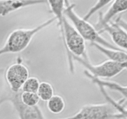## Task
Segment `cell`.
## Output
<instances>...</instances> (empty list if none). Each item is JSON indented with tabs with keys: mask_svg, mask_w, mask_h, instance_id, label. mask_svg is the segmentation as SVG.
<instances>
[{
	"mask_svg": "<svg viewBox=\"0 0 127 119\" xmlns=\"http://www.w3.org/2000/svg\"><path fill=\"white\" fill-rule=\"evenodd\" d=\"M84 74L88 77V78L92 81L93 83L96 84L97 86H101L105 88H109L111 90H115V91L118 92L120 93L122 95L124 96V99H127V92L125 90H123L121 88H120V84H118V83H115V82L113 81H105L103 80V79H98V78H94L87 71H84Z\"/></svg>",
	"mask_w": 127,
	"mask_h": 119,
	"instance_id": "7c38bea8",
	"label": "cell"
},
{
	"mask_svg": "<svg viewBox=\"0 0 127 119\" xmlns=\"http://www.w3.org/2000/svg\"><path fill=\"white\" fill-rule=\"evenodd\" d=\"M40 83L39 79L36 77H29L26 80L22 88V92L37 93Z\"/></svg>",
	"mask_w": 127,
	"mask_h": 119,
	"instance_id": "2e32d148",
	"label": "cell"
},
{
	"mask_svg": "<svg viewBox=\"0 0 127 119\" xmlns=\"http://www.w3.org/2000/svg\"><path fill=\"white\" fill-rule=\"evenodd\" d=\"M127 11V0H115L112 1L107 11L103 14L102 12L99 13L98 21L95 24V28L104 24L110 23L111 20L116 15Z\"/></svg>",
	"mask_w": 127,
	"mask_h": 119,
	"instance_id": "9c48e42d",
	"label": "cell"
},
{
	"mask_svg": "<svg viewBox=\"0 0 127 119\" xmlns=\"http://www.w3.org/2000/svg\"><path fill=\"white\" fill-rule=\"evenodd\" d=\"M60 119H123L120 113L110 103L83 106L74 115Z\"/></svg>",
	"mask_w": 127,
	"mask_h": 119,
	"instance_id": "277c9868",
	"label": "cell"
},
{
	"mask_svg": "<svg viewBox=\"0 0 127 119\" xmlns=\"http://www.w3.org/2000/svg\"><path fill=\"white\" fill-rule=\"evenodd\" d=\"M112 1H109V0H100V1H97L96 3L94 4V6H93L88 11V12H87L86 14L83 17L84 20L86 21H88L94 14L95 13H96L97 11H99V10L101 9L102 8H103L104 7H105V6H107L109 4L111 3Z\"/></svg>",
	"mask_w": 127,
	"mask_h": 119,
	"instance_id": "e0dca14e",
	"label": "cell"
},
{
	"mask_svg": "<svg viewBox=\"0 0 127 119\" xmlns=\"http://www.w3.org/2000/svg\"><path fill=\"white\" fill-rule=\"evenodd\" d=\"M47 106L48 110L54 114H59L64 110L65 108V102L62 96L54 95L48 101Z\"/></svg>",
	"mask_w": 127,
	"mask_h": 119,
	"instance_id": "4fadbf2b",
	"label": "cell"
},
{
	"mask_svg": "<svg viewBox=\"0 0 127 119\" xmlns=\"http://www.w3.org/2000/svg\"><path fill=\"white\" fill-rule=\"evenodd\" d=\"M75 6L76 4L74 3L65 1L64 14L85 40L89 41L91 43H97L109 49H120L117 46L112 45L102 37L99 32L95 29V27L91 24L88 21L84 20L83 17H79L74 11Z\"/></svg>",
	"mask_w": 127,
	"mask_h": 119,
	"instance_id": "3957f363",
	"label": "cell"
},
{
	"mask_svg": "<svg viewBox=\"0 0 127 119\" xmlns=\"http://www.w3.org/2000/svg\"><path fill=\"white\" fill-rule=\"evenodd\" d=\"M48 3L51 11L57 18L58 26L60 27L62 39L66 49L69 69L73 73L74 68L71 55L88 59L85 40L64 15L65 1H48Z\"/></svg>",
	"mask_w": 127,
	"mask_h": 119,
	"instance_id": "6da1fadb",
	"label": "cell"
},
{
	"mask_svg": "<svg viewBox=\"0 0 127 119\" xmlns=\"http://www.w3.org/2000/svg\"><path fill=\"white\" fill-rule=\"evenodd\" d=\"M95 29L100 34L107 32L118 48L127 50V32L117 22L102 25Z\"/></svg>",
	"mask_w": 127,
	"mask_h": 119,
	"instance_id": "ba28073f",
	"label": "cell"
},
{
	"mask_svg": "<svg viewBox=\"0 0 127 119\" xmlns=\"http://www.w3.org/2000/svg\"><path fill=\"white\" fill-rule=\"evenodd\" d=\"M120 88H121L123 90H125V91L127 92V86H124L120 85Z\"/></svg>",
	"mask_w": 127,
	"mask_h": 119,
	"instance_id": "d6986e66",
	"label": "cell"
},
{
	"mask_svg": "<svg viewBox=\"0 0 127 119\" xmlns=\"http://www.w3.org/2000/svg\"><path fill=\"white\" fill-rule=\"evenodd\" d=\"M29 78L28 68L21 63H16L10 65L5 73V79L10 90L14 93L22 90L24 84Z\"/></svg>",
	"mask_w": 127,
	"mask_h": 119,
	"instance_id": "52a82bcc",
	"label": "cell"
},
{
	"mask_svg": "<svg viewBox=\"0 0 127 119\" xmlns=\"http://www.w3.org/2000/svg\"><path fill=\"white\" fill-rule=\"evenodd\" d=\"M73 60L79 62L84 68L93 77L98 79H109L115 77L124 70V68L120 64L108 60L105 61L97 65H93L90 63L88 59H84L80 57L71 55Z\"/></svg>",
	"mask_w": 127,
	"mask_h": 119,
	"instance_id": "5b68a950",
	"label": "cell"
},
{
	"mask_svg": "<svg viewBox=\"0 0 127 119\" xmlns=\"http://www.w3.org/2000/svg\"><path fill=\"white\" fill-rule=\"evenodd\" d=\"M21 91L22 90L14 93L10 90L0 99V105L4 102H11L14 107L19 119H45L38 105L28 107L22 102L21 100Z\"/></svg>",
	"mask_w": 127,
	"mask_h": 119,
	"instance_id": "8992f818",
	"label": "cell"
},
{
	"mask_svg": "<svg viewBox=\"0 0 127 119\" xmlns=\"http://www.w3.org/2000/svg\"><path fill=\"white\" fill-rule=\"evenodd\" d=\"M48 1L40 0L30 1H0V16H5L11 12L33 5L45 3Z\"/></svg>",
	"mask_w": 127,
	"mask_h": 119,
	"instance_id": "30bf717a",
	"label": "cell"
},
{
	"mask_svg": "<svg viewBox=\"0 0 127 119\" xmlns=\"http://www.w3.org/2000/svg\"><path fill=\"white\" fill-rule=\"evenodd\" d=\"M98 51L106 56L110 60L120 64L124 69H127V53L122 50H113L105 48L97 43H91Z\"/></svg>",
	"mask_w": 127,
	"mask_h": 119,
	"instance_id": "8fae6325",
	"label": "cell"
},
{
	"mask_svg": "<svg viewBox=\"0 0 127 119\" xmlns=\"http://www.w3.org/2000/svg\"><path fill=\"white\" fill-rule=\"evenodd\" d=\"M21 100L26 106L35 107L38 105L40 99L37 93L21 91Z\"/></svg>",
	"mask_w": 127,
	"mask_h": 119,
	"instance_id": "9a60e30c",
	"label": "cell"
},
{
	"mask_svg": "<svg viewBox=\"0 0 127 119\" xmlns=\"http://www.w3.org/2000/svg\"><path fill=\"white\" fill-rule=\"evenodd\" d=\"M37 94L40 100L47 102L54 95V89L50 83L43 81L40 84Z\"/></svg>",
	"mask_w": 127,
	"mask_h": 119,
	"instance_id": "5bb4252c",
	"label": "cell"
},
{
	"mask_svg": "<svg viewBox=\"0 0 127 119\" xmlns=\"http://www.w3.org/2000/svg\"><path fill=\"white\" fill-rule=\"evenodd\" d=\"M115 22H117L119 26H121V27H122V28L127 32V21H125V19H124L121 16H119V17H118L116 19Z\"/></svg>",
	"mask_w": 127,
	"mask_h": 119,
	"instance_id": "ac0fdd59",
	"label": "cell"
},
{
	"mask_svg": "<svg viewBox=\"0 0 127 119\" xmlns=\"http://www.w3.org/2000/svg\"><path fill=\"white\" fill-rule=\"evenodd\" d=\"M55 21L57 18L54 16L33 28L18 29L11 32L4 45L0 48V56L6 53H19L24 50L35 34L50 26Z\"/></svg>",
	"mask_w": 127,
	"mask_h": 119,
	"instance_id": "7a4b0ae2",
	"label": "cell"
}]
</instances>
